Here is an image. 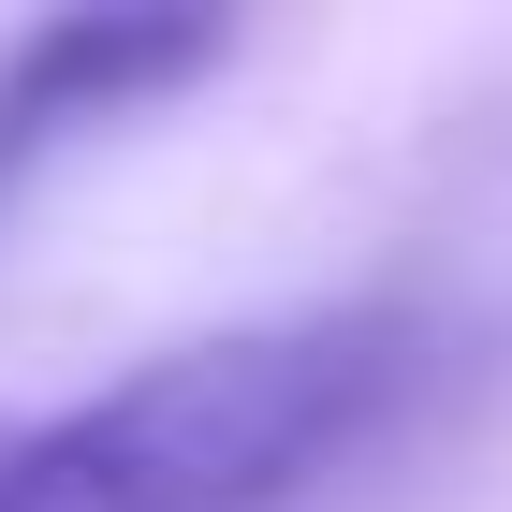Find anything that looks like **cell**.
I'll list each match as a JSON object with an SVG mask.
<instances>
[{"label": "cell", "mask_w": 512, "mask_h": 512, "mask_svg": "<svg viewBox=\"0 0 512 512\" xmlns=\"http://www.w3.org/2000/svg\"><path fill=\"white\" fill-rule=\"evenodd\" d=\"M205 59H220V15H44V30H15V59H0V191L59 132L132 118L147 88L205 74Z\"/></svg>", "instance_id": "7a4b0ae2"}, {"label": "cell", "mask_w": 512, "mask_h": 512, "mask_svg": "<svg viewBox=\"0 0 512 512\" xmlns=\"http://www.w3.org/2000/svg\"><path fill=\"white\" fill-rule=\"evenodd\" d=\"M439 381L425 308H278L118 366L103 395L0 410V512H293L381 454L395 410Z\"/></svg>", "instance_id": "6da1fadb"}]
</instances>
